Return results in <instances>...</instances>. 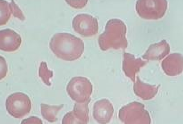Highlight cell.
Instances as JSON below:
<instances>
[{
    "label": "cell",
    "instance_id": "1",
    "mask_svg": "<svg viewBox=\"0 0 183 124\" xmlns=\"http://www.w3.org/2000/svg\"><path fill=\"white\" fill-rule=\"evenodd\" d=\"M50 48L57 57L64 61L77 60L83 53L84 44L81 39L69 33L54 34L49 42Z\"/></svg>",
    "mask_w": 183,
    "mask_h": 124
},
{
    "label": "cell",
    "instance_id": "2",
    "mask_svg": "<svg viewBox=\"0 0 183 124\" xmlns=\"http://www.w3.org/2000/svg\"><path fill=\"white\" fill-rule=\"evenodd\" d=\"M126 26L121 20L113 19L108 21L104 32L99 36L98 41L100 49L105 51L110 48H117L116 43L121 33L126 32Z\"/></svg>",
    "mask_w": 183,
    "mask_h": 124
},
{
    "label": "cell",
    "instance_id": "3",
    "mask_svg": "<svg viewBox=\"0 0 183 124\" xmlns=\"http://www.w3.org/2000/svg\"><path fill=\"white\" fill-rule=\"evenodd\" d=\"M29 96L21 92L13 93L7 98L6 107L8 112L17 118H21L28 114L31 108Z\"/></svg>",
    "mask_w": 183,
    "mask_h": 124
},
{
    "label": "cell",
    "instance_id": "4",
    "mask_svg": "<svg viewBox=\"0 0 183 124\" xmlns=\"http://www.w3.org/2000/svg\"><path fill=\"white\" fill-rule=\"evenodd\" d=\"M66 90L68 95L72 100L80 102L90 96L92 92V85L86 78L76 76L69 81Z\"/></svg>",
    "mask_w": 183,
    "mask_h": 124
},
{
    "label": "cell",
    "instance_id": "5",
    "mask_svg": "<svg viewBox=\"0 0 183 124\" xmlns=\"http://www.w3.org/2000/svg\"><path fill=\"white\" fill-rule=\"evenodd\" d=\"M72 26L76 32L85 37L95 35L98 30L97 19L91 14L85 13L75 16L72 20Z\"/></svg>",
    "mask_w": 183,
    "mask_h": 124
},
{
    "label": "cell",
    "instance_id": "6",
    "mask_svg": "<svg viewBox=\"0 0 183 124\" xmlns=\"http://www.w3.org/2000/svg\"><path fill=\"white\" fill-rule=\"evenodd\" d=\"M163 0H137L136 10L142 18L157 19L162 17L166 11L167 6H161Z\"/></svg>",
    "mask_w": 183,
    "mask_h": 124
},
{
    "label": "cell",
    "instance_id": "7",
    "mask_svg": "<svg viewBox=\"0 0 183 124\" xmlns=\"http://www.w3.org/2000/svg\"><path fill=\"white\" fill-rule=\"evenodd\" d=\"M22 40L20 35L9 28L0 30V49L6 52H13L20 47Z\"/></svg>",
    "mask_w": 183,
    "mask_h": 124
},
{
    "label": "cell",
    "instance_id": "8",
    "mask_svg": "<svg viewBox=\"0 0 183 124\" xmlns=\"http://www.w3.org/2000/svg\"><path fill=\"white\" fill-rule=\"evenodd\" d=\"M41 114L43 118L49 122H53L57 120V114L63 106L50 105L42 103L41 104Z\"/></svg>",
    "mask_w": 183,
    "mask_h": 124
},
{
    "label": "cell",
    "instance_id": "9",
    "mask_svg": "<svg viewBox=\"0 0 183 124\" xmlns=\"http://www.w3.org/2000/svg\"><path fill=\"white\" fill-rule=\"evenodd\" d=\"M0 25H5L9 20L12 10L10 2L9 3L6 0L0 1Z\"/></svg>",
    "mask_w": 183,
    "mask_h": 124
},
{
    "label": "cell",
    "instance_id": "10",
    "mask_svg": "<svg viewBox=\"0 0 183 124\" xmlns=\"http://www.w3.org/2000/svg\"><path fill=\"white\" fill-rule=\"evenodd\" d=\"M39 75L45 85L48 86L51 85L50 80L53 76V72L49 69L45 62L42 61L40 63Z\"/></svg>",
    "mask_w": 183,
    "mask_h": 124
},
{
    "label": "cell",
    "instance_id": "11",
    "mask_svg": "<svg viewBox=\"0 0 183 124\" xmlns=\"http://www.w3.org/2000/svg\"><path fill=\"white\" fill-rule=\"evenodd\" d=\"M11 1L13 11V16L18 18L21 21H25V17L19 6L14 1L11 0Z\"/></svg>",
    "mask_w": 183,
    "mask_h": 124
},
{
    "label": "cell",
    "instance_id": "12",
    "mask_svg": "<svg viewBox=\"0 0 183 124\" xmlns=\"http://www.w3.org/2000/svg\"><path fill=\"white\" fill-rule=\"evenodd\" d=\"M66 2L72 7L81 8L84 7L87 3V0H65Z\"/></svg>",
    "mask_w": 183,
    "mask_h": 124
},
{
    "label": "cell",
    "instance_id": "13",
    "mask_svg": "<svg viewBox=\"0 0 183 124\" xmlns=\"http://www.w3.org/2000/svg\"><path fill=\"white\" fill-rule=\"evenodd\" d=\"M0 80L6 76L8 72V66L5 59L0 56Z\"/></svg>",
    "mask_w": 183,
    "mask_h": 124
},
{
    "label": "cell",
    "instance_id": "14",
    "mask_svg": "<svg viewBox=\"0 0 183 124\" xmlns=\"http://www.w3.org/2000/svg\"><path fill=\"white\" fill-rule=\"evenodd\" d=\"M41 119L39 117L32 116L22 121L21 124H42Z\"/></svg>",
    "mask_w": 183,
    "mask_h": 124
}]
</instances>
